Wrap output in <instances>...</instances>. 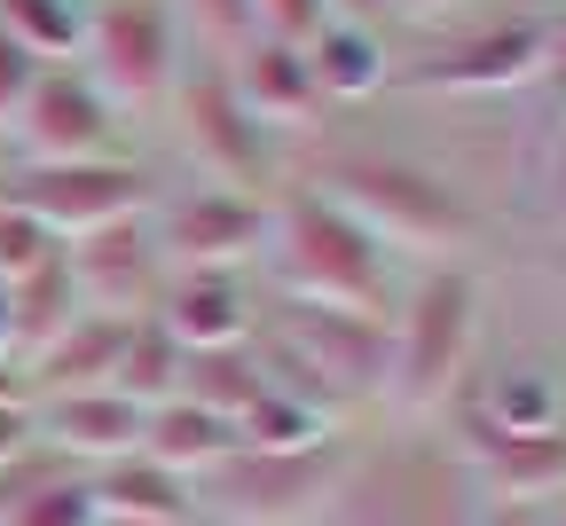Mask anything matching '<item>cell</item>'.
<instances>
[{
	"instance_id": "obj_1",
	"label": "cell",
	"mask_w": 566,
	"mask_h": 526,
	"mask_svg": "<svg viewBox=\"0 0 566 526\" xmlns=\"http://www.w3.org/2000/svg\"><path fill=\"white\" fill-rule=\"evenodd\" d=\"M260 275H268V298L394 315V252L363 229V220H346L323 189H307V181H283L268 197Z\"/></svg>"
},
{
	"instance_id": "obj_2",
	"label": "cell",
	"mask_w": 566,
	"mask_h": 526,
	"mask_svg": "<svg viewBox=\"0 0 566 526\" xmlns=\"http://www.w3.org/2000/svg\"><path fill=\"white\" fill-rule=\"evenodd\" d=\"M472 354H480V275L464 260L417 267L394 291V315H386V393L378 401L424 432L464 393Z\"/></svg>"
},
{
	"instance_id": "obj_3",
	"label": "cell",
	"mask_w": 566,
	"mask_h": 526,
	"mask_svg": "<svg viewBox=\"0 0 566 526\" xmlns=\"http://www.w3.org/2000/svg\"><path fill=\"white\" fill-rule=\"evenodd\" d=\"M307 189H323L346 220H363L386 252H409L417 267L457 260L480 236L472 197L449 173L417 166V158H394V149H323Z\"/></svg>"
},
{
	"instance_id": "obj_4",
	"label": "cell",
	"mask_w": 566,
	"mask_h": 526,
	"mask_svg": "<svg viewBox=\"0 0 566 526\" xmlns=\"http://www.w3.org/2000/svg\"><path fill=\"white\" fill-rule=\"evenodd\" d=\"M158 118H174V141H181V158L205 173V189H237V197H275L283 189L275 134L244 111V95H237L221 55H189Z\"/></svg>"
},
{
	"instance_id": "obj_5",
	"label": "cell",
	"mask_w": 566,
	"mask_h": 526,
	"mask_svg": "<svg viewBox=\"0 0 566 526\" xmlns=\"http://www.w3.org/2000/svg\"><path fill=\"white\" fill-rule=\"evenodd\" d=\"M354 440H323V448H237L197 480V518L221 526H323L331 487L346 472Z\"/></svg>"
},
{
	"instance_id": "obj_6",
	"label": "cell",
	"mask_w": 566,
	"mask_h": 526,
	"mask_svg": "<svg viewBox=\"0 0 566 526\" xmlns=\"http://www.w3.org/2000/svg\"><path fill=\"white\" fill-rule=\"evenodd\" d=\"M181 63H189V48H181V24H174L166 0H95L80 71L118 118H158Z\"/></svg>"
},
{
	"instance_id": "obj_7",
	"label": "cell",
	"mask_w": 566,
	"mask_h": 526,
	"mask_svg": "<svg viewBox=\"0 0 566 526\" xmlns=\"http://www.w3.org/2000/svg\"><path fill=\"white\" fill-rule=\"evenodd\" d=\"M158 197H166V181L142 158H126V149L118 158H71V166H17L9 158V173H0V204L32 212L55 244L87 236V229H111V220H134Z\"/></svg>"
},
{
	"instance_id": "obj_8",
	"label": "cell",
	"mask_w": 566,
	"mask_h": 526,
	"mask_svg": "<svg viewBox=\"0 0 566 526\" xmlns=\"http://www.w3.org/2000/svg\"><path fill=\"white\" fill-rule=\"evenodd\" d=\"M118 111L95 95V80L80 63H48L32 95L17 103L9 134H0V149H9L17 166H71V158H118Z\"/></svg>"
},
{
	"instance_id": "obj_9",
	"label": "cell",
	"mask_w": 566,
	"mask_h": 526,
	"mask_svg": "<svg viewBox=\"0 0 566 526\" xmlns=\"http://www.w3.org/2000/svg\"><path fill=\"white\" fill-rule=\"evenodd\" d=\"M543 71V17H488L449 32L433 55L394 63V87H424V95H520Z\"/></svg>"
},
{
	"instance_id": "obj_10",
	"label": "cell",
	"mask_w": 566,
	"mask_h": 526,
	"mask_svg": "<svg viewBox=\"0 0 566 526\" xmlns=\"http://www.w3.org/2000/svg\"><path fill=\"white\" fill-rule=\"evenodd\" d=\"M150 236L166 252V267H229L252 275L260 267V236H268V197H237V189H166L150 204Z\"/></svg>"
},
{
	"instance_id": "obj_11",
	"label": "cell",
	"mask_w": 566,
	"mask_h": 526,
	"mask_svg": "<svg viewBox=\"0 0 566 526\" xmlns=\"http://www.w3.org/2000/svg\"><path fill=\"white\" fill-rule=\"evenodd\" d=\"M63 267H71V291H80V307L87 315H150L158 307V291H166V252L150 236V212H134V220H111V229H87V236H71L63 244Z\"/></svg>"
},
{
	"instance_id": "obj_12",
	"label": "cell",
	"mask_w": 566,
	"mask_h": 526,
	"mask_svg": "<svg viewBox=\"0 0 566 526\" xmlns=\"http://www.w3.org/2000/svg\"><path fill=\"white\" fill-rule=\"evenodd\" d=\"M449 448L488 503H558L566 495V432H488L449 417Z\"/></svg>"
},
{
	"instance_id": "obj_13",
	"label": "cell",
	"mask_w": 566,
	"mask_h": 526,
	"mask_svg": "<svg viewBox=\"0 0 566 526\" xmlns=\"http://www.w3.org/2000/svg\"><path fill=\"white\" fill-rule=\"evenodd\" d=\"M150 315L166 323V338L181 354H221L260 330V291H252V275H229V267H181V275H166Z\"/></svg>"
},
{
	"instance_id": "obj_14",
	"label": "cell",
	"mask_w": 566,
	"mask_h": 526,
	"mask_svg": "<svg viewBox=\"0 0 566 526\" xmlns=\"http://www.w3.org/2000/svg\"><path fill=\"white\" fill-rule=\"evenodd\" d=\"M142 417H150V409H134V401L111 393V386H87V393H32V432H40V448H55V456L80 464V472H95V464H111V456H134V448H142Z\"/></svg>"
},
{
	"instance_id": "obj_15",
	"label": "cell",
	"mask_w": 566,
	"mask_h": 526,
	"mask_svg": "<svg viewBox=\"0 0 566 526\" xmlns=\"http://www.w3.org/2000/svg\"><path fill=\"white\" fill-rule=\"evenodd\" d=\"M449 417L488 424V432H566V378L535 354H512V361H495L488 378H464Z\"/></svg>"
},
{
	"instance_id": "obj_16",
	"label": "cell",
	"mask_w": 566,
	"mask_h": 526,
	"mask_svg": "<svg viewBox=\"0 0 566 526\" xmlns=\"http://www.w3.org/2000/svg\"><path fill=\"white\" fill-rule=\"evenodd\" d=\"M229 63V80H237V95H244V111L268 126V134H307L315 118H323V95H315V71H307V55L292 48V40H268V32H252L237 55H221Z\"/></svg>"
},
{
	"instance_id": "obj_17",
	"label": "cell",
	"mask_w": 566,
	"mask_h": 526,
	"mask_svg": "<svg viewBox=\"0 0 566 526\" xmlns=\"http://www.w3.org/2000/svg\"><path fill=\"white\" fill-rule=\"evenodd\" d=\"M87 503H95L103 526H174V518H197V487L174 480L166 464H150L142 448L87 472Z\"/></svg>"
},
{
	"instance_id": "obj_18",
	"label": "cell",
	"mask_w": 566,
	"mask_h": 526,
	"mask_svg": "<svg viewBox=\"0 0 566 526\" xmlns=\"http://www.w3.org/2000/svg\"><path fill=\"white\" fill-rule=\"evenodd\" d=\"M134 323H142V315H134ZM118 346H126V323H118V315H71V323L24 361V378H32V393H87V386H111Z\"/></svg>"
},
{
	"instance_id": "obj_19",
	"label": "cell",
	"mask_w": 566,
	"mask_h": 526,
	"mask_svg": "<svg viewBox=\"0 0 566 526\" xmlns=\"http://www.w3.org/2000/svg\"><path fill=\"white\" fill-rule=\"evenodd\" d=\"M307 71H315V95L323 103H370L394 87V48L378 24H323L307 48Z\"/></svg>"
},
{
	"instance_id": "obj_20",
	"label": "cell",
	"mask_w": 566,
	"mask_h": 526,
	"mask_svg": "<svg viewBox=\"0 0 566 526\" xmlns=\"http://www.w3.org/2000/svg\"><path fill=\"white\" fill-rule=\"evenodd\" d=\"M142 456L150 464H166L174 480H205L221 456H237V424L229 417H212V409H197V401H158L150 417H142Z\"/></svg>"
},
{
	"instance_id": "obj_21",
	"label": "cell",
	"mask_w": 566,
	"mask_h": 526,
	"mask_svg": "<svg viewBox=\"0 0 566 526\" xmlns=\"http://www.w3.org/2000/svg\"><path fill=\"white\" fill-rule=\"evenodd\" d=\"M95 24V0H0V32H9L40 71L48 63H80Z\"/></svg>"
},
{
	"instance_id": "obj_22",
	"label": "cell",
	"mask_w": 566,
	"mask_h": 526,
	"mask_svg": "<svg viewBox=\"0 0 566 526\" xmlns=\"http://www.w3.org/2000/svg\"><path fill=\"white\" fill-rule=\"evenodd\" d=\"M181 369H189V354L166 338L158 315H142V323H126V346H118V369H111V393H126L134 409H158V401L181 393Z\"/></svg>"
},
{
	"instance_id": "obj_23",
	"label": "cell",
	"mask_w": 566,
	"mask_h": 526,
	"mask_svg": "<svg viewBox=\"0 0 566 526\" xmlns=\"http://www.w3.org/2000/svg\"><path fill=\"white\" fill-rule=\"evenodd\" d=\"M260 393H268V361H260L252 338H244V346H221V354H189V369H181V401L229 417V424H237Z\"/></svg>"
},
{
	"instance_id": "obj_24",
	"label": "cell",
	"mask_w": 566,
	"mask_h": 526,
	"mask_svg": "<svg viewBox=\"0 0 566 526\" xmlns=\"http://www.w3.org/2000/svg\"><path fill=\"white\" fill-rule=\"evenodd\" d=\"M9 315H17V361H32L71 315H87V307H80V291H71V267L48 260V267H32L24 283H9Z\"/></svg>"
},
{
	"instance_id": "obj_25",
	"label": "cell",
	"mask_w": 566,
	"mask_h": 526,
	"mask_svg": "<svg viewBox=\"0 0 566 526\" xmlns=\"http://www.w3.org/2000/svg\"><path fill=\"white\" fill-rule=\"evenodd\" d=\"M323 440H338V424H331L315 401L283 393L275 378H268V393L237 417V448H323Z\"/></svg>"
},
{
	"instance_id": "obj_26",
	"label": "cell",
	"mask_w": 566,
	"mask_h": 526,
	"mask_svg": "<svg viewBox=\"0 0 566 526\" xmlns=\"http://www.w3.org/2000/svg\"><path fill=\"white\" fill-rule=\"evenodd\" d=\"M181 40H197V55H237L260 24H252V0H166Z\"/></svg>"
},
{
	"instance_id": "obj_27",
	"label": "cell",
	"mask_w": 566,
	"mask_h": 526,
	"mask_svg": "<svg viewBox=\"0 0 566 526\" xmlns=\"http://www.w3.org/2000/svg\"><path fill=\"white\" fill-rule=\"evenodd\" d=\"M0 526H103V518H95V503H87V472H71V480L24 495L17 511H0Z\"/></svg>"
},
{
	"instance_id": "obj_28",
	"label": "cell",
	"mask_w": 566,
	"mask_h": 526,
	"mask_svg": "<svg viewBox=\"0 0 566 526\" xmlns=\"http://www.w3.org/2000/svg\"><path fill=\"white\" fill-rule=\"evenodd\" d=\"M48 260H63V244L40 229L32 212L0 204V283H24V275H32V267H48Z\"/></svg>"
},
{
	"instance_id": "obj_29",
	"label": "cell",
	"mask_w": 566,
	"mask_h": 526,
	"mask_svg": "<svg viewBox=\"0 0 566 526\" xmlns=\"http://www.w3.org/2000/svg\"><path fill=\"white\" fill-rule=\"evenodd\" d=\"M252 24L268 32V40H292V48H307L331 17H323V0H252Z\"/></svg>"
},
{
	"instance_id": "obj_30",
	"label": "cell",
	"mask_w": 566,
	"mask_h": 526,
	"mask_svg": "<svg viewBox=\"0 0 566 526\" xmlns=\"http://www.w3.org/2000/svg\"><path fill=\"white\" fill-rule=\"evenodd\" d=\"M535 95L551 103V118H566V9L543 17V71H535Z\"/></svg>"
},
{
	"instance_id": "obj_31",
	"label": "cell",
	"mask_w": 566,
	"mask_h": 526,
	"mask_svg": "<svg viewBox=\"0 0 566 526\" xmlns=\"http://www.w3.org/2000/svg\"><path fill=\"white\" fill-rule=\"evenodd\" d=\"M480 518H488V503H480V487H472L464 472H457V480H449L433 503L417 511V526H480Z\"/></svg>"
},
{
	"instance_id": "obj_32",
	"label": "cell",
	"mask_w": 566,
	"mask_h": 526,
	"mask_svg": "<svg viewBox=\"0 0 566 526\" xmlns=\"http://www.w3.org/2000/svg\"><path fill=\"white\" fill-rule=\"evenodd\" d=\"M32 80H40V63L9 40V32H0V134H9V118H17V103L32 95Z\"/></svg>"
},
{
	"instance_id": "obj_33",
	"label": "cell",
	"mask_w": 566,
	"mask_h": 526,
	"mask_svg": "<svg viewBox=\"0 0 566 526\" xmlns=\"http://www.w3.org/2000/svg\"><path fill=\"white\" fill-rule=\"evenodd\" d=\"M535 197H543V212H551V220H566V118L551 126V149H543V181H535Z\"/></svg>"
},
{
	"instance_id": "obj_34",
	"label": "cell",
	"mask_w": 566,
	"mask_h": 526,
	"mask_svg": "<svg viewBox=\"0 0 566 526\" xmlns=\"http://www.w3.org/2000/svg\"><path fill=\"white\" fill-rule=\"evenodd\" d=\"M32 401H0V464H17L24 448H32Z\"/></svg>"
},
{
	"instance_id": "obj_35",
	"label": "cell",
	"mask_w": 566,
	"mask_h": 526,
	"mask_svg": "<svg viewBox=\"0 0 566 526\" xmlns=\"http://www.w3.org/2000/svg\"><path fill=\"white\" fill-rule=\"evenodd\" d=\"M480 503H488V495H480ZM480 526H558V511H551V503H488Z\"/></svg>"
},
{
	"instance_id": "obj_36",
	"label": "cell",
	"mask_w": 566,
	"mask_h": 526,
	"mask_svg": "<svg viewBox=\"0 0 566 526\" xmlns=\"http://www.w3.org/2000/svg\"><path fill=\"white\" fill-rule=\"evenodd\" d=\"M323 17H331V24H378L386 0H323Z\"/></svg>"
},
{
	"instance_id": "obj_37",
	"label": "cell",
	"mask_w": 566,
	"mask_h": 526,
	"mask_svg": "<svg viewBox=\"0 0 566 526\" xmlns=\"http://www.w3.org/2000/svg\"><path fill=\"white\" fill-rule=\"evenodd\" d=\"M449 9H464V0H386V17H409V24H433Z\"/></svg>"
},
{
	"instance_id": "obj_38",
	"label": "cell",
	"mask_w": 566,
	"mask_h": 526,
	"mask_svg": "<svg viewBox=\"0 0 566 526\" xmlns=\"http://www.w3.org/2000/svg\"><path fill=\"white\" fill-rule=\"evenodd\" d=\"M0 401H32V378H24V361H0Z\"/></svg>"
},
{
	"instance_id": "obj_39",
	"label": "cell",
	"mask_w": 566,
	"mask_h": 526,
	"mask_svg": "<svg viewBox=\"0 0 566 526\" xmlns=\"http://www.w3.org/2000/svg\"><path fill=\"white\" fill-rule=\"evenodd\" d=\"M0 361H17V315H9V283H0Z\"/></svg>"
},
{
	"instance_id": "obj_40",
	"label": "cell",
	"mask_w": 566,
	"mask_h": 526,
	"mask_svg": "<svg viewBox=\"0 0 566 526\" xmlns=\"http://www.w3.org/2000/svg\"><path fill=\"white\" fill-rule=\"evenodd\" d=\"M174 526H205V518H174Z\"/></svg>"
},
{
	"instance_id": "obj_41",
	"label": "cell",
	"mask_w": 566,
	"mask_h": 526,
	"mask_svg": "<svg viewBox=\"0 0 566 526\" xmlns=\"http://www.w3.org/2000/svg\"><path fill=\"white\" fill-rule=\"evenodd\" d=\"M0 173H9V149H0Z\"/></svg>"
},
{
	"instance_id": "obj_42",
	"label": "cell",
	"mask_w": 566,
	"mask_h": 526,
	"mask_svg": "<svg viewBox=\"0 0 566 526\" xmlns=\"http://www.w3.org/2000/svg\"><path fill=\"white\" fill-rule=\"evenodd\" d=\"M558 9H566V0H558Z\"/></svg>"
},
{
	"instance_id": "obj_43",
	"label": "cell",
	"mask_w": 566,
	"mask_h": 526,
	"mask_svg": "<svg viewBox=\"0 0 566 526\" xmlns=\"http://www.w3.org/2000/svg\"><path fill=\"white\" fill-rule=\"evenodd\" d=\"M558 526H566V518H558Z\"/></svg>"
}]
</instances>
